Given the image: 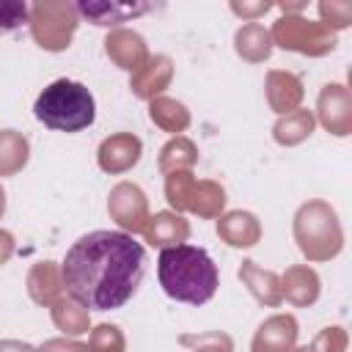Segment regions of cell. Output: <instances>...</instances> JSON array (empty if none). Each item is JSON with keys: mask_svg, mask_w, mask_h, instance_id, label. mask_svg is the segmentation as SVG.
Here are the masks:
<instances>
[{"mask_svg": "<svg viewBox=\"0 0 352 352\" xmlns=\"http://www.w3.org/2000/svg\"><path fill=\"white\" fill-rule=\"evenodd\" d=\"M146 275V248L126 231H88L60 264V278L72 300L88 311H113L132 300Z\"/></svg>", "mask_w": 352, "mask_h": 352, "instance_id": "6da1fadb", "label": "cell"}, {"mask_svg": "<svg viewBox=\"0 0 352 352\" xmlns=\"http://www.w3.org/2000/svg\"><path fill=\"white\" fill-rule=\"evenodd\" d=\"M157 278L162 292L187 305H204L214 297L220 275L214 258L198 245H168L157 258Z\"/></svg>", "mask_w": 352, "mask_h": 352, "instance_id": "7a4b0ae2", "label": "cell"}, {"mask_svg": "<svg viewBox=\"0 0 352 352\" xmlns=\"http://www.w3.org/2000/svg\"><path fill=\"white\" fill-rule=\"evenodd\" d=\"M33 116L44 126H50V129H58V132H80V129H85V126L94 124V118H96V102H94V94L82 82L60 77V80L50 82L36 96Z\"/></svg>", "mask_w": 352, "mask_h": 352, "instance_id": "3957f363", "label": "cell"}, {"mask_svg": "<svg viewBox=\"0 0 352 352\" xmlns=\"http://www.w3.org/2000/svg\"><path fill=\"white\" fill-rule=\"evenodd\" d=\"M82 16L94 19V25H124L129 16H138L148 11V6H126V3H80L77 6Z\"/></svg>", "mask_w": 352, "mask_h": 352, "instance_id": "277c9868", "label": "cell"}, {"mask_svg": "<svg viewBox=\"0 0 352 352\" xmlns=\"http://www.w3.org/2000/svg\"><path fill=\"white\" fill-rule=\"evenodd\" d=\"M28 22V3L19 0H0V36L19 30Z\"/></svg>", "mask_w": 352, "mask_h": 352, "instance_id": "5b68a950", "label": "cell"}]
</instances>
